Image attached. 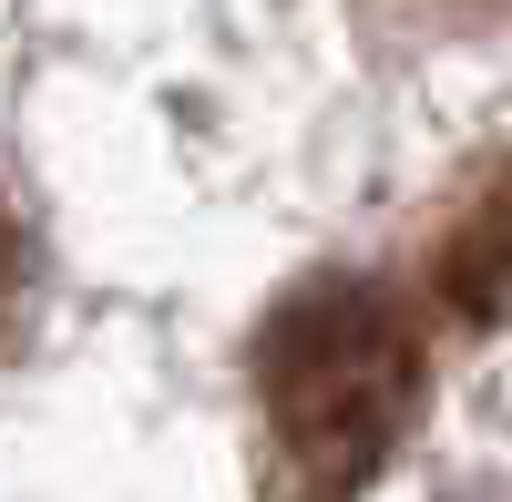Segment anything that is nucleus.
I'll return each instance as SVG.
<instances>
[{
    "instance_id": "1",
    "label": "nucleus",
    "mask_w": 512,
    "mask_h": 502,
    "mask_svg": "<svg viewBox=\"0 0 512 502\" xmlns=\"http://www.w3.org/2000/svg\"><path fill=\"white\" fill-rule=\"evenodd\" d=\"M277 502H349L420 421V328L369 277H308L256 339Z\"/></svg>"
},
{
    "instance_id": "3",
    "label": "nucleus",
    "mask_w": 512,
    "mask_h": 502,
    "mask_svg": "<svg viewBox=\"0 0 512 502\" xmlns=\"http://www.w3.org/2000/svg\"><path fill=\"white\" fill-rule=\"evenodd\" d=\"M11 277H21V226H11V205H0V298H11Z\"/></svg>"
},
{
    "instance_id": "2",
    "label": "nucleus",
    "mask_w": 512,
    "mask_h": 502,
    "mask_svg": "<svg viewBox=\"0 0 512 502\" xmlns=\"http://www.w3.org/2000/svg\"><path fill=\"white\" fill-rule=\"evenodd\" d=\"M431 298L461 328H502L512 318V164L502 154H482L472 175H461V195L441 205V226H431Z\"/></svg>"
}]
</instances>
